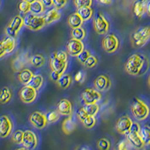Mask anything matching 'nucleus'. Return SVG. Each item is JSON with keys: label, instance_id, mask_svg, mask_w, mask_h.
<instances>
[{"label": "nucleus", "instance_id": "obj_1", "mask_svg": "<svg viewBox=\"0 0 150 150\" xmlns=\"http://www.w3.org/2000/svg\"><path fill=\"white\" fill-rule=\"evenodd\" d=\"M149 62L148 59L140 53H134L129 56L125 65V69L131 76H141L148 71Z\"/></svg>", "mask_w": 150, "mask_h": 150}, {"label": "nucleus", "instance_id": "obj_2", "mask_svg": "<svg viewBox=\"0 0 150 150\" xmlns=\"http://www.w3.org/2000/svg\"><path fill=\"white\" fill-rule=\"evenodd\" d=\"M68 53L64 50H58L52 54L50 59V66L52 71L64 74L68 68Z\"/></svg>", "mask_w": 150, "mask_h": 150}, {"label": "nucleus", "instance_id": "obj_3", "mask_svg": "<svg viewBox=\"0 0 150 150\" xmlns=\"http://www.w3.org/2000/svg\"><path fill=\"white\" fill-rule=\"evenodd\" d=\"M131 42L135 48H140L149 41L150 26H142L135 30L131 35Z\"/></svg>", "mask_w": 150, "mask_h": 150}, {"label": "nucleus", "instance_id": "obj_4", "mask_svg": "<svg viewBox=\"0 0 150 150\" xmlns=\"http://www.w3.org/2000/svg\"><path fill=\"white\" fill-rule=\"evenodd\" d=\"M131 112L136 120L143 121L149 116L150 108L144 101L136 98L131 104Z\"/></svg>", "mask_w": 150, "mask_h": 150}, {"label": "nucleus", "instance_id": "obj_5", "mask_svg": "<svg viewBox=\"0 0 150 150\" xmlns=\"http://www.w3.org/2000/svg\"><path fill=\"white\" fill-rule=\"evenodd\" d=\"M24 26L32 31H39L46 26L45 16L36 15L33 13L26 14L23 17Z\"/></svg>", "mask_w": 150, "mask_h": 150}, {"label": "nucleus", "instance_id": "obj_6", "mask_svg": "<svg viewBox=\"0 0 150 150\" xmlns=\"http://www.w3.org/2000/svg\"><path fill=\"white\" fill-rule=\"evenodd\" d=\"M24 26L23 17L21 15H16L11 20L7 27L5 28V34L11 37L16 38L21 31V28Z\"/></svg>", "mask_w": 150, "mask_h": 150}, {"label": "nucleus", "instance_id": "obj_7", "mask_svg": "<svg viewBox=\"0 0 150 150\" xmlns=\"http://www.w3.org/2000/svg\"><path fill=\"white\" fill-rule=\"evenodd\" d=\"M93 27L98 35H104L108 33L110 29V23L101 12H98L93 18Z\"/></svg>", "mask_w": 150, "mask_h": 150}, {"label": "nucleus", "instance_id": "obj_8", "mask_svg": "<svg viewBox=\"0 0 150 150\" xmlns=\"http://www.w3.org/2000/svg\"><path fill=\"white\" fill-rule=\"evenodd\" d=\"M104 50L108 53H113L120 47V40L114 34H108L102 40Z\"/></svg>", "mask_w": 150, "mask_h": 150}, {"label": "nucleus", "instance_id": "obj_9", "mask_svg": "<svg viewBox=\"0 0 150 150\" xmlns=\"http://www.w3.org/2000/svg\"><path fill=\"white\" fill-rule=\"evenodd\" d=\"M38 144V139L35 132L31 130L23 131V137L21 145L24 149L33 150L36 149Z\"/></svg>", "mask_w": 150, "mask_h": 150}, {"label": "nucleus", "instance_id": "obj_10", "mask_svg": "<svg viewBox=\"0 0 150 150\" xmlns=\"http://www.w3.org/2000/svg\"><path fill=\"white\" fill-rule=\"evenodd\" d=\"M19 96L21 101L26 104H31L34 102L37 98L38 90L29 85H24L19 92Z\"/></svg>", "mask_w": 150, "mask_h": 150}, {"label": "nucleus", "instance_id": "obj_11", "mask_svg": "<svg viewBox=\"0 0 150 150\" xmlns=\"http://www.w3.org/2000/svg\"><path fill=\"white\" fill-rule=\"evenodd\" d=\"M81 98L85 104H96L101 99V94L96 89L86 88L83 91Z\"/></svg>", "mask_w": 150, "mask_h": 150}, {"label": "nucleus", "instance_id": "obj_12", "mask_svg": "<svg viewBox=\"0 0 150 150\" xmlns=\"http://www.w3.org/2000/svg\"><path fill=\"white\" fill-rule=\"evenodd\" d=\"M29 122L33 127L38 129H43L48 124L46 114H44L40 111H35L29 116Z\"/></svg>", "mask_w": 150, "mask_h": 150}, {"label": "nucleus", "instance_id": "obj_13", "mask_svg": "<svg viewBox=\"0 0 150 150\" xmlns=\"http://www.w3.org/2000/svg\"><path fill=\"white\" fill-rule=\"evenodd\" d=\"M68 53L71 56L77 57L81 52L85 49V45L81 40L71 38L66 45Z\"/></svg>", "mask_w": 150, "mask_h": 150}, {"label": "nucleus", "instance_id": "obj_14", "mask_svg": "<svg viewBox=\"0 0 150 150\" xmlns=\"http://www.w3.org/2000/svg\"><path fill=\"white\" fill-rule=\"evenodd\" d=\"M13 123L10 118L6 115L0 116V137L6 138L11 133Z\"/></svg>", "mask_w": 150, "mask_h": 150}, {"label": "nucleus", "instance_id": "obj_15", "mask_svg": "<svg viewBox=\"0 0 150 150\" xmlns=\"http://www.w3.org/2000/svg\"><path fill=\"white\" fill-rule=\"evenodd\" d=\"M133 121L128 116H123L117 120L116 124V130L121 134L125 135L131 130Z\"/></svg>", "mask_w": 150, "mask_h": 150}, {"label": "nucleus", "instance_id": "obj_16", "mask_svg": "<svg viewBox=\"0 0 150 150\" xmlns=\"http://www.w3.org/2000/svg\"><path fill=\"white\" fill-rule=\"evenodd\" d=\"M29 55L27 53H21L17 55L12 61V68L14 71L19 72L29 63Z\"/></svg>", "mask_w": 150, "mask_h": 150}, {"label": "nucleus", "instance_id": "obj_17", "mask_svg": "<svg viewBox=\"0 0 150 150\" xmlns=\"http://www.w3.org/2000/svg\"><path fill=\"white\" fill-rule=\"evenodd\" d=\"M95 88L99 92H106L111 87V81L106 75H99L94 81Z\"/></svg>", "mask_w": 150, "mask_h": 150}, {"label": "nucleus", "instance_id": "obj_18", "mask_svg": "<svg viewBox=\"0 0 150 150\" xmlns=\"http://www.w3.org/2000/svg\"><path fill=\"white\" fill-rule=\"evenodd\" d=\"M57 110L61 116H71L73 112V106L71 102L66 98H62L57 104Z\"/></svg>", "mask_w": 150, "mask_h": 150}, {"label": "nucleus", "instance_id": "obj_19", "mask_svg": "<svg viewBox=\"0 0 150 150\" xmlns=\"http://www.w3.org/2000/svg\"><path fill=\"white\" fill-rule=\"evenodd\" d=\"M126 139L131 146L135 149H142L144 146L145 143L142 140V137L140 136V133H136V132H131L129 131L128 133L125 134Z\"/></svg>", "mask_w": 150, "mask_h": 150}, {"label": "nucleus", "instance_id": "obj_20", "mask_svg": "<svg viewBox=\"0 0 150 150\" xmlns=\"http://www.w3.org/2000/svg\"><path fill=\"white\" fill-rule=\"evenodd\" d=\"M148 0H136L134 4L133 12L138 18H142L146 13V5Z\"/></svg>", "mask_w": 150, "mask_h": 150}, {"label": "nucleus", "instance_id": "obj_21", "mask_svg": "<svg viewBox=\"0 0 150 150\" xmlns=\"http://www.w3.org/2000/svg\"><path fill=\"white\" fill-rule=\"evenodd\" d=\"M62 17V13L59 9L53 8L47 11L45 15V22L47 25H50L58 21Z\"/></svg>", "mask_w": 150, "mask_h": 150}, {"label": "nucleus", "instance_id": "obj_22", "mask_svg": "<svg viewBox=\"0 0 150 150\" xmlns=\"http://www.w3.org/2000/svg\"><path fill=\"white\" fill-rule=\"evenodd\" d=\"M76 128H77V125H76V122L74 121L71 116H69L65 118L63 122H62V129L65 134H71L76 129Z\"/></svg>", "mask_w": 150, "mask_h": 150}, {"label": "nucleus", "instance_id": "obj_23", "mask_svg": "<svg viewBox=\"0 0 150 150\" xmlns=\"http://www.w3.org/2000/svg\"><path fill=\"white\" fill-rule=\"evenodd\" d=\"M83 22V19L80 17V16L77 12L71 14L68 18V24L70 26V27H71V29L81 27Z\"/></svg>", "mask_w": 150, "mask_h": 150}, {"label": "nucleus", "instance_id": "obj_24", "mask_svg": "<svg viewBox=\"0 0 150 150\" xmlns=\"http://www.w3.org/2000/svg\"><path fill=\"white\" fill-rule=\"evenodd\" d=\"M33 71L29 70V68H23L21 71H19L18 79L19 81L23 85H27L28 83L30 81L31 78L33 76Z\"/></svg>", "mask_w": 150, "mask_h": 150}, {"label": "nucleus", "instance_id": "obj_25", "mask_svg": "<svg viewBox=\"0 0 150 150\" xmlns=\"http://www.w3.org/2000/svg\"><path fill=\"white\" fill-rule=\"evenodd\" d=\"M1 41H2V45H4L6 50H7L8 54H9V53H12V52L14 51V50L16 47L15 38L6 35Z\"/></svg>", "mask_w": 150, "mask_h": 150}, {"label": "nucleus", "instance_id": "obj_26", "mask_svg": "<svg viewBox=\"0 0 150 150\" xmlns=\"http://www.w3.org/2000/svg\"><path fill=\"white\" fill-rule=\"evenodd\" d=\"M84 22L89 21L93 16V9L91 7H81L77 9L76 11Z\"/></svg>", "mask_w": 150, "mask_h": 150}, {"label": "nucleus", "instance_id": "obj_27", "mask_svg": "<svg viewBox=\"0 0 150 150\" xmlns=\"http://www.w3.org/2000/svg\"><path fill=\"white\" fill-rule=\"evenodd\" d=\"M43 83H44V77L41 74H38L33 75L27 85L33 87L36 90H39L43 86Z\"/></svg>", "mask_w": 150, "mask_h": 150}, {"label": "nucleus", "instance_id": "obj_28", "mask_svg": "<svg viewBox=\"0 0 150 150\" xmlns=\"http://www.w3.org/2000/svg\"><path fill=\"white\" fill-rule=\"evenodd\" d=\"M57 84L61 89H67L68 88L70 87V86L72 83V77H71L70 74H64L60 77L57 81Z\"/></svg>", "mask_w": 150, "mask_h": 150}, {"label": "nucleus", "instance_id": "obj_29", "mask_svg": "<svg viewBox=\"0 0 150 150\" xmlns=\"http://www.w3.org/2000/svg\"><path fill=\"white\" fill-rule=\"evenodd\" d=\"M45 11V6L40 0H36L35 2L31 3L30 12L36 15H40Z\"/></svg>", "mask_w": 150, "mask_h": 150}, {"label": "nucleus", "instance_id": "obj_30", "mask_svg": "<svg viewBox=\"0 0 150 150\" xmlns=\"http://www.w3.org/2000/svg\"><path fill=\"white\" fill-rule=\"evenodd\" d=\"M45 63V58L42 55L35 54L29 59V64L35 68H41Z\"/></svg>", "mask_w": 150, "mask_h": 150}, {"label": "nucleus", "instance_id": "obj_31", "mask_svg": "<svg viewBox=\"0 0 150 150\" xmlns=\"http://www.w3.org/2000/svg\"><path fill=\"white\" fill-rule=\"evenodd\" d=\"M12 98V93L8 87H3L0 90V103L7 104L11 101Z\"/></svg>", "mask_w": 150, "mask_h": 150}, {"label": "nucleus", "instance_id": "obj_32", "mask_svg": "<svg viewBox=\"0 0 150 150\" xmlns=\"http://www.w3.org/2000/svg\"><path fill=\"white\" fill-rule=\"evenodd\" d=\"M140 134L145 145H150V125H145L141 127Z\"/></svg>", "mask_w": 150, "mask_h": 150}, {"label": "nucleus", "instance_id": "obj_33", "mask_svg": "<svg viewBox=\"0 0 150 150\" xmlns=\"http://www.w3.org/2000/svg\"><path fill=\"white\" fill-rule=\"evenodd\" d=\"M83 108L86 112L88 116H96L99 112V106L98 105V103H96V104H85Z\"/></svg>", "mask_w": 150, "mask_h": 150}, {"label": "nucleus", "instance_id": "obj_34", "mask_svg": "<svg viewBox=\"0 0 150 150\" xmlns=\"http://www.w3.org/2000/svg\"><path fill=\"white\" fill-rule=\"evenodd\" d=\"M71 35L72 38H75V39L78 40H83L86 38V32L85 29L83 28L78 27V28H74V29H72L71 32Z\"/></svg>", "mask_w": 150, "mask_h": 150}, {"label": "nucleus", "instance_id": "obj_35", "mask_svg": "<svg viewBox=\"0 0 150 150\" xmlns=\"http://www.w3.org/2000/svg\"><path fill=\"white\" fill-rule=\"evenodd\" d=\"M60 114L58 110H51L48 112L46 114L47 120L48 124H53V123L56 122L60 119Z\"/></svg>", "mask_w": 150, "mask_h": 150}, {"label": "nucleus", "instance_id": "obj_36", "mask_svg": "<svg viewBox=\"0 0 150 150\" xmlns=\"http://www.w3.org/2000/svg\"><path fill=\"white\" fill-rule=\"evenodd\" d=\"M81 122L83 123V125L85 128H92L96 125L97 121H96V116H87Z\"/></svg>", "mask_w": 150, "mask_h": 150}, {"label": "nucleus", "instance_id": "obj_37", "mask_svg": "<svg viewBox=\"0 0 150 150\" xmlns=\"http://www.w3.org/2000/svg\"><path fill=\"white\" fill-rule=\"evenodd\" d=\"M98 63V60L97 57L93 55H90L89 58L87 59L86 61L85 62V63L83 64L86 68H95L96 65Z\"/></svg>", "mask_w": 150, "mask_h": 150}, {"label": "nucleus", "instance_id": "obj_38", "mask_svg": "<svg viewBox=\"0 0 150 150\" xmlns=\"http://www.w3.org/2000/svg\"><path fill=\"white\" fill-rule=\"evenodd\" d=\"M23 137V131L21 130H17L12 135V141L16 144L20 145L22 143Z\"/></svg>", "mask_w": 150, "mask_h": 150}, {"label": "nucleus", "instance_id": "obj_39", "mask_svg": "<svg viewBox=\"0 0 150 150\" xmlns=\"http://www.w3.org/2000/svg\"><path fill=\"white\" fill-rule=\"evenodd\" d=\"M30 3L26 2V1H24V0H22L18 4V9L23 14H28V13L30 12Z\"/></svg>", "mask_w": 150, "mask_h": 150}, {"label": "nucleus", "instance_id": "obj_40", "mask_svg": "<svg viewBox=\"0 0 150 150\" xmlns=\"http://www.w3.org/2000/svg\"><path fill=\"white\" fill-rule=\"evenodd\" d=\"M97 146L99 149L108 150L110 148V142L106 138H101L98 141Z\"/></svg>", "mask_w": 150, "mask_h": 150}, {"label": "nucleus", "instance_id": "obj_41", "mask_svg": "<svg viewBox=\"0 0 150 150\" xmlns=\"http://www.w3.org/2000/svg\"><path fill=\"white\" fill-rule=\"evenodd\" d=\"M74 4L77 8L81 7H91L92 0H74Z\"/></svg>", "mask_w": 150, "mask_h": 150}, {"label": "nucleus", "instance_id": "obj_42", "mask_svg": "<svg viewBox=\"0 0 150 150\" xmlns=\"http://www.w3.org/2000/svg\"><path fill=\"white\" fill-rule=\"evenodd\" d=\"M90 52H89L88 50L84 49L77 56V59H78V61L80 62V63L83 65V64L85 63V62L86 61L87 59L90 56Z\"/></svg>", "mask_w": 150, "mask_h": 150}, {"label": "nucleus", "instance_id": "obj_43", "mask_svg": "<svg viewBox=\"0 0 150 150\" xmlns=\"http://www.w3.org/2000/svg\"><path fill=\"white\" fill-rule=\"evenodd\" d=\"M86 78V74L84 71H79L74 75V80L79 83H83Z\"/></svg>", "mask_w": 150, "mask_h": 150}, {"label": "nucleus", "instance_id": "obj_44", "mask_svg": "<svg viewBox=\"0 0 150 150\" xmlns=\"http://www.w3.org/2000/svg\"><path fill=\"white\" fill-rule=\"evenodd\" d=\"M68 2V0H53V6L58 9H62L65 7Z\"/></svg>", "mask_w": 150, "mask_h": 150}, {"label": "nucleus", "instance_id": "obj_45", "mask_svg": "<svg viewBox=\"0 0 150 150\" xmlns=\"http://www.w3.org/2000/svg\"><path fill=\"white\" fill-rule=\"evenodd\" d=\"M130 146H131V144H130L129 142L128 141V140L125 139V140H122V141H120V143H118L117 149L120 150H125L128 149Z\"/></svg>", "mask_w": 150, "mask_h": 150}, {"label": "nucleus", "instance_id": "obj_46", "mask_svg": "<svg viewBox=\"0 0 150 150\" xmlns=\"http://www.w3.org/2000/svg\"><path fill=\"white\" fill-rule=\"evenodd\" d=\"M62 76L61 74L58 71H52L50 74V77L51 79V80H53V82H57L59 79L60 78V77Z\"/></svg>", "mask_w": 150, "mask_h": 150}, {"label": "nucleus", "instance_id": "obj_47", "mask_svg": "<svg viewBox=\"0 0 150 150\" xmlns=\"http://www.w3.org/2000/svg\"><path fill=\"white\" fill-rule=\"evenodd\" d=\"M77 117H78L79 120L82 122L83 120L84 119H85V118L88 116V114H87L86 112L84 110L83 108H81V109H80L78 111H77Z\"/></svg>", "mask_w": 150, "mask_h": 150}, {"label": "nucleus", "instance_id": "obj_48", "mask_svg": "<svg viewBox=\"0 0 150 150\" xmlns=\"http://www.w3.org/2000/svg\"><path fill=\"white\" fill-rule=\"evenodd\" d=\"M140 129H141V126L137 122H134L131 127V130L130 131L131 132H136V133H140Z\"/></svg>", "mask_w": 150, "mask_h": 150}, {"label": "nucleus", "instance_id": "obj_49", "mask_svg": "<svg viewBox=\"0 0 150 150\" xmlns=\"http://www.w3.org/2000/svg\"><path fill=\"white\" fill-rule=\"evenodd\" d=\"M7 50L5 48L4 45H2V41H0V59H2V57L5 56V55H7Z\"/></svg>", "mask_w": 150, "mask_h": 150}, {"label": "nucleus", "instance_id": "obj_50", "mask_svg": "<svg viewBox=\"0 0 150 150\" xmlns=\"http://www.w3.org/2000/svg\"><path fill=\"white\" fill-rule=\"evenodd\" d=\"M40 1L45 5V7L50 8L53 6V0H40Z\"/></svg>", "mask_w": 150, "mask_h": 150}, {"label": "nucleus", "instance_id": "obj_51", "mask_svg": "<svg viewBox=\"0 0 150 150\" xmlns=\"http://www.w3.org/2000/svg\"><path fill=\"white\" fill-rule=\"evenodd\" d=\"M97 2L104 5H110L112 4V0H97Z\"/></svg>", "mask_w": 150, "mask_h": 150}, {"label": "nucleus", "instance_id": "obj_52", "mask_svg": "<svg viewBox=\"0 0 150 150\" xmlns=\"http://www.w3.org/2000/svg\"><path fill=\"white\" fill-rule=\"evenodd\" d=\"M146 14L150 17V0H148L146 5Z\"/></svg>", "mask_w": 150, "mask_h": 150}, {"label": "nucleus", "instance_id": "obj_53", "mask_svg": "<svg viewBox=\"0 0 150 150\" xmlns=\"http://www.w3.org/2000/svg\"><path fill=\"white\" fill-rule=\"evenodd\" d=\"M24 1H26V2H29V3H33V2H35L36 0H24Z\"/></svg>", "mask_w": 150, "mask_h": 150}, {"label": "nucleus", "instance_id": "obj_54", "mask_svg": "<svg viewBox=\"0 0 150 150\" xmlns=\"http://www.w3.org/2000/svg\"><path fill=\"white\" fill-rule=\"evenodd\" d=\"M149 86H150V75H149Z\"/></svg>", "mask_w": 150, "mask_h": 150}]
</instances>
